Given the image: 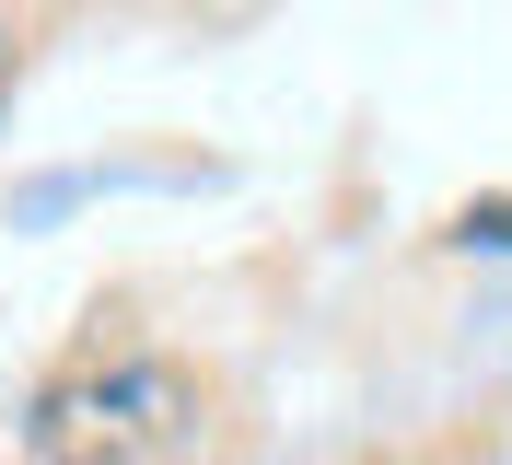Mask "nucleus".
I'll use <instances>...</instances> for the list:
<instances>
[{
  "instance_id": "nucleus-1",
  "label": "nucleus",
  "mask_w": 512,
  "mask_h": 465,
  "mask_svg": "<svg viewBox=\"0 0 512 465\" xmlns=\"http://www.w3.org/2000/svg\"><path fill=\"white\" fill-rule=\"evenodd\" d=\"M24 442H35V465H175L198 442V372L152 361V349L82 361L35 396Z\"/></svg>"
},
{
  "instance_id": "nucleus-2",
  "label": "nucleus",
  "mask_w": 512,
  "mask_h": 465,
  "mask_svg": "<svg viewBox=\"0 0 512 465\" xmlns=\"http://www.w3.org/2000/svg\"><path fill=\"white\" fill-rule=\"evenodd\" d=\"M454 233H466V245H512V198H478V210H454Z\"/></svg>"
}]
</instances>
